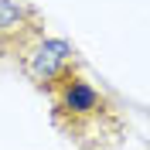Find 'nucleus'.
I'll return each instance as SVG.
<instances>
[{"instance_id":"obj_3","label":"nucleus","mask_w":150,"mask_h":150,"mask_svg":"<svg viewBox=\"0 0 150 150\" xmlns=\"http://www.w3.org/2000/svg\"><path fill=\"white\" fill-rule=\"evenodd\" d=\"M45 34V14L28 0H0V58H17Z\"/></svg>"},{"instance_id":"obj_2","label":"nucleus","mask_w":150,"mask_h":150,"mask_svg":"<svg viewBox=\"0 0 150 150\" xmlns=\"http://www.w3.org/2000/svg\"><path fill=\"white\" fill-rule=\"evenodd\" d=\"M75 62H79V51H75L72 41H65V38H48V34L31 41L17 55L21 72L28 75V82L34 85L38 92H48Z\"/></svg>"},{"instance_id":"obj_1","label":"nucleus","mask_w":150,"mask_h":150,"mask_svg":"<svg viewBox=\"0 0 150 150\" xmlns=\"http://www.w3.org/2000/svg\"><path fill=\"white\" fill-rule=\"evenodd\" d=\"M45 96L51 103V123L79 150H116L120 147L126 120H123L116 99L85 72L82 62H75Z\"/></svg>"}]
</instances>
